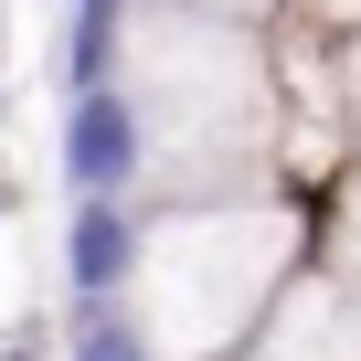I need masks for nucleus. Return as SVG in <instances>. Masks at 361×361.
Returning a JSON list of instances; mask_svg holds the SVG:
<instances>
[{
  "instance_id": "obj_1",
  "label": "nucleus",
  "mask_w": 361,
  "mask_h": 361,
  "mask_svg": "<svg viewBox=\"0 0 361 361\" xmlns=\"http://www.w3.org/2000/svg\"><path fill=\"white\" fill-rule=\"evenodd\" d=\"M106 85L128 96V117L149 138V180H170V202L255 192V159L276 138V85H266L255 22H213V11H180V0H128Z\"/></svg>"
},
{
  "instance_id": "obj_2",
  "label": "nucleus",
  "mask_w": 361,
  "mask_h": 361,
  "mask_svg": "<svg viewBox=\"0 0 361 361\" xmlns=\"http://www.w3.org/2000/svg\"><path fill=\"white\" fill-rule=\"evenodd\" d=\"M298 266H308V213L287 192L159 202V213H138L117 319L138 329L149 361H245Z\"/></svg>"
},
{
  "instance_id": "obj_3",
  "label": "nucleus",
  "mask_w": 361,
  "mask_h": 361,
  "mask_svg": "<svg viewBox=\"0 0 361 361\" xmlns=\"http://www.w3.org/2000/svg\"><path fill=\"white\" fill-rule=\"evenodd\" d=\"M245 361H361V287L340 266H298Z\"/></svg>"
},
{
  "instance_id": "obj_4",
  "label": "nucleus",
  "mask_w": 361,
  "mask_h": 361,
  "mask_svg": "<svg viewBox=\"0 0 361 361\" xmlns=\"http://www.w3.org/2000/svg\"><path fill=\"white\" fill-rule=\"evenodd\" d=\"M64 180H75V202H128L138 180H149V138H138V117H128V96L117 85H85V96H64Z\"/></svg>"
},
{
  "instance_id": "obj_5",
  "label": "nucleus",
  "mask_w": 361,
  "mask_h": 361,
  "mask_svg": "<svg viewBox=\"0 0 361 361\" xmlns=\"http://www.w3.org/2000/svg\"><path fill=\"white\" fill-rule=\"evenodd\" d=\"M128 255H138V202H75V234H64L75 308H117V287H128Z\"/></svg>"
},
{
  "instance_id": "obj_6",
  "label": "nucleus",
  "mask_w": 361,
  "mask_h": 361,
  "mask_svg": "<svg viewBox=\"0 0 361 361\" xmlns=\"http://www.w3.org/2000/svg\"><path fill=\"white\" fill-rule=\"evenodd\" d=\"M329 266H340V276L361 287V192H350V213H340V255H329Z\"/></svg>"
},
{
  "instance_id": "obj_7",
  "label": "nucleus",
  "mask_w": 361,
  "mask_h": 361,
  "mask_svg": "<svg viewBox=\"0 0 361 361\" xmlns=\"http://www.w3.org/2000/svg\"><path fill=\"white\" fill-rule=\"evenodd\" d=\"M340 106L361 117V32H340Z\"/></svg>"
},
{
  "instance_id": "obj_8",
  "label": "nucleus",
  "mask_w": 361,
  "mask_h": 361,
  "mask_svg": "<svg viewBox=\"0 0 361 361\" xmlns=\"http://www.w3.org/2000/svg\"><path fill=\"white\" fill-rule=\"evenodd\" d=\"M180 11H213V22H266L276 0H180Z\"/></svg>"
},
{
  "instance_id": "obj_9",
  "label": "nucleus",
  "mask_w": 361,
  "mask_h": 361,
  "mask_svg": "<svg viewBox=\"0 0 361 361\" xmlns=\"http://www.w3.org/2000/svg\"><path fill=\"white\" fill-rule=\"evenodd\" d=\"M308 11H319L329 32H361V0H308Z\"/></svg>"
},
{
  "instance_id": "obj_10",
  "label": "nucleus",
  "mask_w": 361,
  "mask_h": 361,
  "mask_svg": "<svg viewBox=\"0 0 361 361\" xmlns=\"http://www.w3.org/2000/svg\"><path fill=\"white\" fill-rule=\"evenodd\" d=\"M0 361H43V329H22V340H11V350H0Z\"/></svg>"
}]
</instances>
